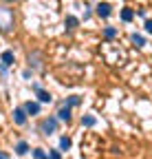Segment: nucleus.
<instances>
[{
    "instance_id": "1a4fd4ad",
    "label": "nucleus",
    "mask_w": 152,
    "mask_h": 159,
    "mask_svg": "<svg viewBox=\"0 0 152 159\" xmlns=\"http://www.w3.org/2000/svg\"><path fill=\"white\" fill-rule=\"evenodd\" d=\"M29 64L33 66V69H40L42 64H40V53H33V55H29Z\"/></svg>"
},
{
    "instance_id": "9b49d317",
    "label": "nucleus",
    "mask_w": 152,
    "mask_h": 159,
    "mask_svg": "<svg viewBox=\"0 0 152 159\" xmlns=\"http://www.w3.org/2000/svg\"><path fill=\"white\" fill-rule=\"evenodd\" d=\"M15 152H18V155H27V152H29V144H27V142H20V144L15 146Z\"/></svg>"
},
{
    "instance_id": "412c9836",
    "label": "nucleus",
    "mask_w": 152,
    "mask_h": 159,
    "mask_svg": "<svg viewBox=\"0 0 152 159\" xmlns=\"http://www.w3.org/2000/svg\"><path fill=\"white\" fill-rule=\"evenodd\" d=\"M0 159H9V155L7 152H0Z\"/></svg>"
},
{
    "instance_id": "20e7f679",
    "label": "nucleus",
    "mask_w": 152,
    "mask_h": 159,
    "mask_svg": "<svg viewBox=\"0 0 152 159\" xmlns=\"http://www.w3.org/2000/svg\"><path fill=\"white\" fill-rule=\"evenodd\" d=\"M13 122H15L18 126H24V124H27V111H24V108H15V111H13Z\"/></svg>"
},
{
    "instance_id": "4468645a",
    "label": "nucleus",
    "mask_w": 152,
    "mask_h": 159,
    "mask_svg": "<svg viewBox=\"0 0 152 159\" xmlns=\"http://www.w3.org/2000/svg\"><path fill=\"white\" fill-rule=\"evenodd\" d=\"M132 42H135L137 47H143L145 40H143V35H139V33H132Z\"/></svg>"
},
{
    "instance_id": "6e6552de",
    "label": "nucleus",
    "mask_w": 152,
    "mask_h": 159,
    "mask_svg": "<svg viewBox=\"0 0 152 159\" xmlns=\"http://www.w3.org/2000/svg\"><path fill=\"white\" fill-rule=\"evenodd\" d=\"M58 117H60V119H64V122H68V119H71V106H66V104H64V106L60 108Z\"/></svg>"
},
{
    "instance_id": "f03ea898",
    "label": "nucleus",
    "mask_w": 152,
    "mask_h": 159,
    "mask_svg": "<svg viewBox=\"0 0 152 159\" xmlns=\"http://www.w3.org/2000/svg\"><path fill=\"white\" fill-rule=\"evenodd\" d=\"M40 130L44 135H53L55 130H58V119H55V117H46L44 122L40 124Z\"/></svg>"
},
{
    "instance_id": "ddd939ff",
    "label": "nucleus",
    "mask_w": 152,
    "mask_h": 159,
    "mask_svg": "<svg viewBox=\"0 0 152 159\" xmlns=\"http://www.w3.org/2000/svg\"><path fill=\"white\" fill-rule=\"evenodd\" d=\"M77 22H80L77 18H73V16H68V18H66V29H75V27H77Z\"/></svg>"
},
{
    "instance_id": "f8f14e48",
    "label": "nucleus",
    "mask_w": 152,
    "mask_h": 159,
    "mask_svg": "<svg viewBox=\"0 0 152 159\" xmlns=\"http://www.w3.org/2000/svg\"><path fill=\"white\" fill-rule=\"evenodd\" d=\"M95 122H97V119H95L93 115H86V117H82V126H95Z\"/></svg>"
},
{
    "instance_id": "0eeeda50",
    "label": "nucleus",
    "mask_w": 152,
    "mask_h": 159,
    "mask_svg": "<svg viewBox=\"0 0 152 159\" xmlns=\"http://www.w3.org/2000/svg\"><path fill=\"white\" fill-rule=\"evenodd\" d=\"M24 111H27V115H37V113H40V104H37V102H27Z\"/></svg>"
},
{
    "instance_id": "2eb2a0df",
    "label": "nucleus",
    "mask_w": 152,
    "mask_h": 159,
    "mask_svg": "<svg viewBox=\"0 0 152 159\" xmlns=\"http://www.w3.org/2000/svg\"><path fill=\"white\" fill-rule=\"evenodd\" d=\"M60 148H62V150H68V148H71V139H68V137H62V139H60Z\"/></svg>"
},
{
    "instance_id": "f257e3e1",
    "label": "nucleus",
    "mask_w": 152,
    "mask_h": 159,
    "mask_svg": "<svg viewBox=\"0 0 152 159\" xmlns=\"http://www.w3.org/2000/svg\"><path fill=\"white\" fill-rule=\"evenodd\" d=\"M13 22H15L13 11L9 7H0V31H2V33H11L13 31Z\"/></svg>"
},
{
    "instance_id": "7ed1b4c3",
    "label": "nucleus",
    "mask_w": 152,
    "mask_h": 159,
    "mask_svg": "<svg viewBox=\"0 0 152 159\" xmlns=\"http://www.w3.org/2000/svg\"><path fill=\"white\" fill-rule=\"evenodd\" d=\"M33 91L37 93V99H40V102H44V104H51V93L49 91H44V89H40V86H37V84H33Z\"/></svg>"
},
{
    "instance_id": "a211bd4d",
    "label": "nucleus",
    "mask_w": 152,
    "mask_h": 159,
    "mask_svg": "<svg viewBox=\"0 0 152 159\" xmlns=\"http://www.w3.org/2000/svg\"><path fill=\"white\" fill-rule=\"evenodd\" d=\"M115 33H117V31L112 29V27H106V29H104V35H106V38H115Z\"/></svg>"
},
{
    "instance_id": "f3484780",
    "label": "nucleus",
    "mask_w": 152,
    "mask_h": 159,
    "mask_svg": "<svg viewBox=\"0 0 152 159\" xmlns=\"http://www.w3.org/2000/svg\"><path fill=\"white\" fill-rule=\"evenodd\" d=\"M77 104H80V97L77 95H71L68 102H66V106H77Z\"/></svg>"
},
{
    "instance_id": "39448f33",
    "label": "nucleus",
    "mask_w": 152,
    "mask_h": 159,
    "mask_svg": "<svg viewBox=\"0 0 152 159\" xmlns=\"http://www.w3.org/2000/svg\"><path fill=\"white\" fill-rule=\"evenodd\" d=\"M0 60H2V66L7 69V66H11V64H13V60H15V55H13V51H5L2 55H0Z\"/></svg>"
},
{
    "instance_id": "dca6fc26",
    "label": "nucleus",
    "mask_w": 152,
    "mask_h": 159,
    "mask_svg": "<svg viewBox=\"0 0 152 159\" xmlns=\"http://www.w3.org/2000/svg\"><path fill=\"white\" fill-rule=\"evenodd\" d=\"M33 157H35V159H49L46 152H44L42 148H35V150H33Z\"/></svg>"
},
{
    "instance_id": "aec40b11",
    "label": "nucleus",
    "mask_w": 152,
    "mask_h": 159,
    "mask_svg": "<svg viewBox=\"0 0 152 159\" xmlns=\"http://www.w3.org/2000/svg\"><path fill=\"white\" fill-rule=\"evenodd\" d=\"M145 31L152 33V20H145Z\"/></svg>"
},
{
    "instance_id": "423d86ee",
    "label": "nucleus",
    "mask_w": 152,
    "mask_h": 159,
    "mask_svg": "<svg viewBox=\"0 0 152 159\" xmlns=\"http://www.w3.org/2000/svg\"><path fill=\"white\" fill-rule=\"evenodd\" d=\"M97 16L99 18H108L110 16V5L108 2H99L97 5Z\"/></svg>"
},
{
    "instance_id": "6ab92c4d",
    "label": "nucleus",
    "mask_w": 152,
    "mask_h": 159,
    "mask_svg": "<svg viewBox=\"0 0 152 159\" xmlns=\"http://www.w3.org/2000/svg\"><path fill=\"white\" fill-rule=\"evenodd\" d=\"M49 159H62V157H60L58 150H51V152H49Z\"/></svg>"
},
{
    "instance_id": "9d476101",
    "label": "nucleus",
    "mask_w": 152,
    "mask_h": 159,
    "mask_svg": "<svg viewBox=\"0 0 152 159\" xmlns=\"http://www.w3.org/2000/svg\"><path fill=\"white\" fill-rule=\"evenodd\" d=\"M132 18H135V11H132V9H124L121 11V20H124V22H130Z\"/></svg>"
}]
</instances>
